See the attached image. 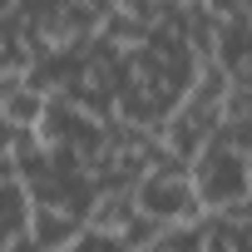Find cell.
<instances>
[{
	"label": "cell",
	"instance_id": "obj_2",
	"mask_svg": "<svg viewBox=\"0 0 252 252\" xmlns=\"http://www.w3.org/2000/svg\"><path fill=\"white\" fill-rule=\"evenodd\" d=\"M134 198H139V213L173 227V222H198L208 218L198 188H193V173L188 168H154L134 183Z\"/></svg>",
	"mask_w": 252,
	"mask_h": 252
},
{
	"label": "cell",
	"instance_id": "obj_6",
	"mask_svg": "<svg viewBox=\"0 0 252 252\" xmlns=\"http://www.w3.org/2000/svg\"><path fill=\"white\" fill-rule=\"evenodd\" d=\"M20 10V0H0V20H5V15H15Z\"/></svg>",
	"mask_w": 252,
	"mask_h": 252
},
{
	"label": "cell",
	"instance_id": "obj_5",
	"mask_svg": "<svg viewBox=\"0 0 252 252\" xmlns=\"http://www.w3.org/2000/svg\"><path fill=\"white\" fill-rule=\"evenodd\" d=\"M99 40H104L109 50H119V55H134V50L149 40V25H144L139 15H129V10H114V15L99 25Z\"/></svg>",
	"mask_w": 252,
	"mask_h": 252
},
{
	"label": "cell",
	"instance_id": "obj_4",
	"mask_svg": "<svg viewBox=\"0 0 252 252\" xmlns=\"http://www.w3.org/2000/svg\"><path fill=\"white\" fill-rule=\"evenodd\" d=\"M45 104H50V94L35 89L30 79H5V89H0V119L10 129H40Z\"/></svg>",
	"mask_w": 252,
	"mask_h": 252
},
{
	"label": "cell",
	"instance_id": "obj_1",
	"mask_svg": "<svg viewBox=\"0 0 252 252\" xmlns=\"http://www.w3.org/2000/svg\"><path fill=\"white\" fill-rule=\"evenodd\" d=\"M188 173H193V188H198V198H203L208 213H227L232 203L252 198V163H247V154L232 149V144H222L218 134L198 149V158L188 163Z\"/></svg>",
	"mask_w": 252,
	"mask_h": 252
},
{
	"label": "cell",
	"instance_id": "obj_7",
	"mask_svg": "<svg viewBox=\"0 0 252 252\" xmlns=\"http://www.w3.org/2000/svg\"><path fill=\"white\" fill-rule=\"evenodd\" d=\"M139 252H168V247H163V242L154 237V242H149V247H139Z\"/></svg>",
	"mask_w": 252,
	"mask_h": 252
},
{
	"label": "cell",
	"instance_id": "obj_8",
	"mask_svg": "<svg viewBox=\"0 0 252 252\" xmlns=\"http://www.w3.org/2000/svg\"><path fill=\"white\" fill-rule=\"evenodd\" d=\"M247 163H252V154H247Z\"/></svg>",
	"mask_w": 252,
	"mask_h": 252
},
{
	"label": "cell",
	"instance_id": "obj_3",
	"mask_svg": "<svg viewBox=\"0 0 252 252\" xmlns=\"http://www.w3.org/2000/svg\"><path fill=\"white\" fill-rule=\"evenodd\" d=\"M25 232H30V242H35L40 252H69L74 237L84 232V218L69 213V208H60V203H35Z\"/></svg>",
	"mask_w": 252,
	"mask_h": 252
}]
</instances>
